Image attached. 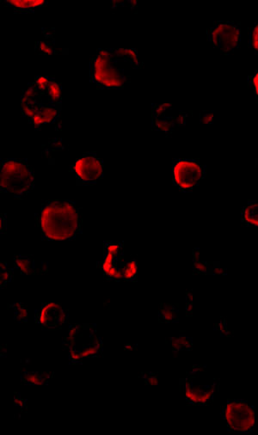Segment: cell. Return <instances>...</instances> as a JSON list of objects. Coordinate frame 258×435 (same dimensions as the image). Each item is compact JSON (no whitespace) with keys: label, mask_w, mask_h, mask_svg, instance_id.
<instances>
[{"label":"cell","mask_w":258,"mask_h":435,"mask_svg":"<svg viewBox=\"0 0 258 435\" xmlns=\"http://www.w3.org/2000/svg\"><path fill=\"white\" fill-rule=\"evenodd\" d=\"M37 224L48 241H69L82 231V213L76 202L69 200L43 202Z\"/></svg>","instance_id":"1"},{"label":"cell","mask_w":258,"mask_h":435,"mask_svg":"<svg viewBox=\"0 0 258 435\" xmlns=\"http://www.w3.org/2000/svg\"><path fill=\"white\" fill-rule=\"evenodd\" d=\"M125 64H133L137 68L140 63L133 62L129 55H119L115 48H100L90 62V82L103 89H122L129 82Z\"/></svg>","instance_id":"2"},{"label":"cell","mask_w":258,"mask_h":435,"mask_svg":"<svg viewBox=\"0 0 258 435\" xmlns=\"http://www.w3.org/2000/svg\"><path fill=\"white\" fill-rule=\"evenodd\" d=\"M35 186V173L24 159L7 158L0 165V191L23 199Z\"/></svg>","instance_id":"3"},{"label":"cell","mask_w":258,"mask_h":435,"mask_svg":"<svg viewBox=\"0 0 258 435\" xmlns=\"http://www.w3.org/2000/svg\"><path fill=\"white\" fill-rule=\"evenodd\" d=\"M206 166L189 158L175 159L172 164V179L181 192H192L206 178Z\"/></svg>","instance_id":"4"},{"label":"cell","mask_w":258,"mask_h":435,"mask_svg":"<svg viewBox=\"0 0 258 435\" xmlns=\"http://www.w3.org/2000/svg\"><path fill=\"white\" fill-rule=\"evenodd\" d=\"M207 35L209 42L220 54H232L240 45V22L216 21L208 29Z\"/></svg>","instance_id":"5"},{"label":"cell","mask_w":258,"mask_h":435,"mask_svg":"<svg viewBox=\"0 0 258 435\" xmlns=\"http://www.w3.org/2000/svg\"><path fill=\"white\" fill-rule=\"evenodd\" d=\"M222 416L230 432L247 434L254 429L256 424L254 408L245 401H228L223 407Z\"/></svg>","instance_id":"6"},{"label":"cell","mask_w":258,"mask_h":435,"mask_svg":"<svg viewBox=\"0 0 258 435\" xmlns=\"http://www.w3.org/2000/svg\"><path fill=\"white\" fill-rule=\"evenodd\" d=\"M71 170L80 184L93 185L104 176V162L97 154L88 152L76 160Z\"/></svg>","instance_id":"7"},{"label":"cell","mask_w":258,"mask_h":435,"mask_svg":"<svg viewBox=\"0 0 258 435\" xmlns=\"http://www.w3.org/2000/svg\"><path fill=\"white\" fill-rule=\"evenodd\" d=\"M187 118V113L176 109L172 104L153 105L152 126L154 129L171 134L177 127L185 125Z\"/></svg>","instance_id":"8"},{"label":"cell","mask_w":258,"mask_h":435,"mask_svg":"<svg viewBox=\"0 0 258 435\" xmlns=\"http://www.w3.org/2000/svg\"><path fill=\"white\" fill-rule=\"evenodd\" d=\"M67 317V311L58 303H45L36 312V322L47 329L61 327Z\"/></svg>","instance_id":"9"},{"label":"cell","mask_w":258,"mask_h":435,"mask_svg":"<svg viewBox=\"0 0 258 435\" xmlns=\"http://www.w3.org/2000/svg\"><path fill=\"white\" fill-rule=\"evenodd\" d=\"M215 385L212 386H194L191 381L184 384V395L191 404H206L214 395Z\"/></svg>","instance_id":"10"},{"label":"cell","mask_w":258,"mask_h":435,"mask_svg":"<svg viewBox=\"0 0 258 435\" xmlns=\"http://www.w3.org/2000/svg\"><path fill=\"white\" fill-rule=\"evenodd\" d=\"M61 114V105L42 104L39 111L31 119L29 123L35 127L41 128L43 125L50 124L57 121Z\"/></svg>","instance_id":"11"},{"label":"cell","mask_w":258,"mask_h":435,"mask_svg":"<svg viewBox=\"0 0 258 435\" xmlns=\"http://www.w3.org/2000/svg\"><path fill=\"white\" fill-rule=\"evenodd\" d=\"M240 220L245 227H258V200L249 201L241 209Z\"/></svg>","instance_id":"12"},{"label":"cell","mask_w":258,"mask_h":435,"mask_svg":"<svg viewBox=\"0 0 258 435\" xmlns=\"http://www.w3.org/2000/svg\"><path fill=\"white\" fill-rule=\"evenodd\" d=\"M4 3L9 7L13 8L15 11L25 12L43 7L47 4V2L45 0H6Z\"/></svg>","instance_id":"13"},{"label":"cell","mask_w":258,"mask_h":435,"mask_svg":"<svg viewBox=\"0 0 258 435\" xmlns=\"http://www.w3.org/2000/svg\"><path fill=\"white\" fill-rule=\"evenodd\" d=\"M14 263L16 268L20 270L22 274L31 275L36 273L35 260L31 255H15Z\"/></svg>","instance_id":"14"},{"label":"cell","mask_w":258,"mask_h":435,"mask_svg":"<svg viewBox=\"0 0 258 435\" xmlns=\"http://www.w3.org/2000/svg\"><path fill=\"white\" fill-rule=\"evenodd\" d=\"M42 96L45 97L47 103L50 104L61 105V98H62L61 83H59L54 79H52L47 91L44 94H42Z\"/></svg>","instance_id":"15"},{"label":"cell","mask_w":258,"mask_h":435,"mask_svg":"<svg viewBox=\"0 0 258 435\" xmlns=\"http://www.w3.org/2000/svg\"><path fill=\"white\" fill-rule=\"evenodd\" d=\"M178 307L175 304H162L159 311V320L163 323H172L176 319Z\"/></svg>","instance_id":"16"},{"label":"cell","mask_w":258,"mask_h":435,"mask_svg":"<svg viewBox=\"0 0 258 435\" xmlns=\"http://www.w3.org/2000/svg\"><path fill=\"white\" fill-rule=\"evenodd\" d=\"M172 349L175 352L180 351H190L193 348L192 339L187 337L185 335H180L177 337L171 338Z\"/></svg>","instance_id":"17"},{"label":"cell","mask_w":258,"mask_h":435,"mask_svg":"<svg viewBox=\"0 0 258 435\" xmlns=\"http://www.w3.org/2000/svg\"><path fill=\"white\" fill-rule=\"evenodd\" d=\"M123 279L126 281H136L138 274V263L136 259L124 262L122 265Z\"/></svg>","instance_id":"18"},{"label":"cell","mask_w":258,"mask_h":435,"mask_svg":"<svg viewBox=\"0 0 258 435\" xmlns=\"http://www.w3.org/2000/svg\"><path fill=\"white\" fill-rule=\"evenodd\" d=\"M48 373H35V372H27L22 376V382L24 384L33 385H43L47 381V378H49Z\"/></svg>","instance_id":"19"},{"label":"cell","mask_w":258,"mask_h":435,"mask_svg":"<svg viewBox=\"0 0 258 435\" xmlns=\"http://www.w3.org/2000/svg\"><path fill=\"white\" fill-rule=\"evenodd\" d=\"M104 253H111L113 255L123 257V245L118 242H104Z\"/></svg>","instance_id":"20"},{"label":"cell","mask_w":258,"mask_h":435,"mask_svg":"<svg viewBox=\"0 0 258 435\" xmlns=\"http://www.w3.org/2000/svg\"><path fill=\"white\" fill-rule=\"evenodd\" d=\"M52 79H53V78H50V77L38 76L35 79V82L32 83L36 87V89L39 90L40 93L44 94L47 91V88H48V85H49Z\"/></svg>","instance_id":"21"},{"label":"cell","mask_w":258,"mask_h":435,"mask_svg":"<svg viewBox=\"0 0 258 435\" xmlns=\"http://www.w3.org/2000/svg\"><path fill=\"white\" fill-rule=\"evenodd\" d=\"M193 268L194 272L201 274H209L212 273L214 263H206V262H193Z\"/></svg>","instance_id":"22"},{"label":"cell","mask_w":258,"mask_h":435,"mask_svg":"<svg viewBox=\"0 0 258 435\" xmlns=\"http://www.w3.org/2000/svg\"><path fill=\"white\" fill-rule=\"evenodd\" d=\"M12 307H13L15 311V318L19 322H27V319H28L27 308L20 303H16Z\"/></svg>","instance_id":"23"},{"label":"cell","mask_w":258,"mask_h":435,"mask_svg":"<svg viewBox=\"0 0 258 435\" xmlns=\"http://www.w3.org/2000/svg\"><path fill=\"white\" fill-rule=\"evenodd\" d=\"M250 46L255 54L258 55V21L255 22L250 30Z\"/></svg>","instance_id":"24"},{"label":"cell","mask_w":258,"mask_h":435,"mask_svg":"<svg viewBox=\"0 0 258 435\" xmlns=\"http://www.w3.org/2000/svg\"><path fill=\"white\" fill-rule=\"evenodd\" d=\"M249 86L252 91L255 99L258 102V69L255 71L253 74L249 77Z\"/></svg>","instance_id":"25"},{"label":"cell","mask_w":258,"mask_h":435,"mask_svg":"<svg viewBox=\"0 0 258 435\" xmlns=\"http://www.w3.org/2000/svg\"><path fill=\"white\" fill-rule=\"evenodd\" d=\"M100 349L97 348L94 344H91V345H88L87 347H84L81 350H78V351L80 352V355L83 359H86V358H89L91 356L97 355L100 352Z\"/></svg>","instance_id":"26"},{"label":"cell","mask_w":258,"mask_h":435,"mask_svg":"<svg viewBox=\"0 0 258 435\" xmlns=\"http://www.w3.org/2000/svg\"><path fill=\"white\" fill-rule=\"evenodd\" d=\"M36 51L39 52L40 54L46 55H53L55 53L54 47L45 41H38L36 43Z\"/></svg>","instance_id":"27"},{"label":"cell","mask_w":258,"mask_h":435,"mask_svg":"<svg viewBox=\"0 0 258 435\" xmlns=\"http://www.w3.org/2000/svg\"><path fill=\"white\" fill-rule=\"evenodd\" d=\"M12 269H6L0 270V287L3 288L6 287V285L12 281Z\"/></svg>","instance_id":"28"},{"label":"cell","mask_w":258,"mask_h":435,"mask_svg":"<svg viewBox=\"0 0 258 435\" xmlns=\"http://www.w3.org/2000/svg\"><path fill=\"white\" fill-rule=\"evenodd\" d=\"M214 112L202 111L200 115V122L201 124H213L214 123Z\"/></svg>","instance_id":"29"},{"label":"cell","mask_w":258,"mask_h":435,"mask_svg":"<svg viewBox=\"0 0 258 435\" xmlns=\"http://www.w3.org/2000/svg\"><path fill=\"white\" fill-rule=\"evenodd\" d=\"M147 385L155 386L158 385V379L157 375L153 373H147V376H144Z\"/></svg>","instance_id":"30"},{"label":"cell","mask_w":258,"mask_h":435,"mask_svg":"<svg viewBox=\"0 0 258 435\" xmlns=\"http://www.w3.org/2000/svg\"><path fill=\"white\" fill-rule=\"evenodd\" d=\"M217 330L220 332L221 335H226V319H223L222 321L219 322V324H216Z\"/></svg>","instance_id":"31"},{"label":"cell","mask_w":258,"mask_h":435,"mask_svg":"<svg viewBox=\"0 0 258 435\" xmlns=\"http://www.w3.org/2000/svg\"><path fill=\"white\" fill-rule=\"evenodd\" d=\"M226 272L225 269H222L220 266H217V263H214V268L212 271V274H224Z\"/></svg>","instance_id":"32"},{"label":"cell","mask_w":258,"mask_h":435,"mask_svg":"<svg viewBox=\"0 0 258 435\" xmlns=\"http://www.w3.org/2000/svg\"><path fill=\"white\" fill-rule=\"evenodd\" d=\"M193 259L194 262L201 261V252H200V249L195 248L194 249Z\"/></svg>","instance_id":"33"},{"label":"cell","mask_w":258,"mask_h":435,"mask_svg":"<svg viewBox=\"0 0 258 435\" xmlns=\"http://www.w3.org/2000/svg\"><path fill=\"white\" fill-rule=\"evenodd\" d=\"M187 301H188V303L193 302V293H192V291L187 292Z\"/></svg>","instance_id":"34"},{"label":"cell","mask_w":258,"mask_h":435,"mask_svg":"<svg viewBox=\"0 0 258 435\" xmlns=\"http://www.w3.org/2000/svg\"><path fill=\"white\" fill-rule=\"evenodd\" d=\"M186 311L188 313L192 312V311H193V305H192V303H188V304H187Z\"/></svg>","instance_id":"35"}]
</instances>
